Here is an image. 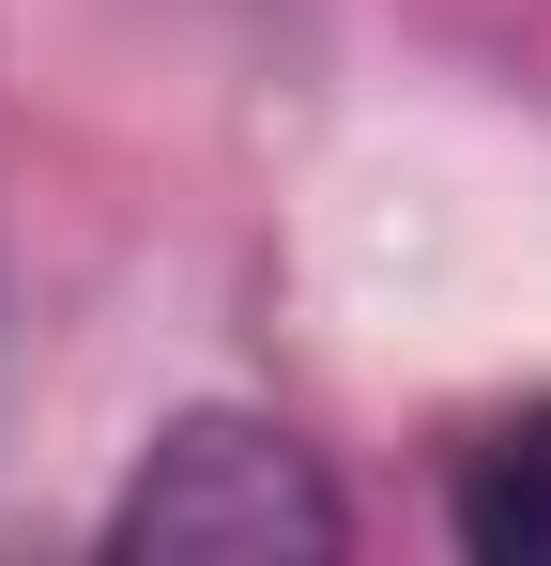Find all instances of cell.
I'll return each instance as SVG.
<instances>
[{"mask_svg":"<svg viewBox=\"0 0 551 566\" xmlns=\"http://www.w3.org/2000/svg\"><path fill=\"white\" fill-rule=\"evenodd\" d=\"M337 536H353L337 474L276 413H169L107 505V552H169V566H276V552H337Z\"/></svg>","mask_w":551,"mask_h":566,"instance_id":"1","label":"cell"},{"mask_svg":"<svg viewBox=\"0 0 551 566\" xmlns=\"http://www.w3.org/2000/svg\"><path fill=\"white\" fill-rule=\"evenodd\" d=\"M445 521H459L475 566H551V398H506V413L459 429Z\"/></svg>","mask_w":551,"mask_h":566,"instance_id":"2","label":"cell"}]
</instances>
